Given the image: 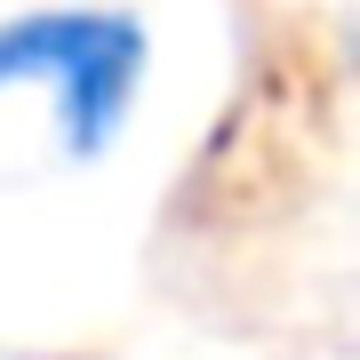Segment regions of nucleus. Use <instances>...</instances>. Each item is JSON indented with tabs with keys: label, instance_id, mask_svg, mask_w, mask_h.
<instances>
[{
	"label": "nucleus",
	"instance_id": "obj_1",
	"mask_svg": "<svg viewBox=\"0 0 360 360\" xmlns=\"http://www.w3.org/2000/svg\"><path fill=\"white\" fill-rule=\"evenodd\" d=\"M144 80V16L129 8H40L0 25V89H49L56 136L72 160H96L129 120Z\"/></svg>",
	"mask_w": 360,
	"mask_h": 360
}]
</instances>
